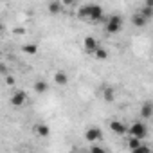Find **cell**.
I'll use <instances>...</instances> for the list:
<instances>
[{
	"label": "cell",
	"instance_id": "cell-7",
	"mask_svg": "<svg viewBox=\"0 0 153 153\" xmlns=\"http://www.w3.org/2000/svg\"><path fill=\"white\" fill-rule=\"evenodd\" d=\"M110 130L115 133V135H126L128 133V126L121 121H112L110 123Z\"/></svg>",
	"mask_w": 153,
	"mask_h": 153
},
{
	"label": "cell",
	"instance_id": "cell-4",
	"mask_svg": "<svg viewBox=\"0 0 153 153\" xmlns=\"http://www.w3.org/2000/svg\"><path fill=\"white\" fill-rule=\"evenodd\" d=\"M85 139H87L88 142H97V140H101V139H103V131H101V128H97V126L88 128V130L85 131Z\"/></svg>",
	"mask_w": 153,
	"mask_h": 153
},
{
	"label": "cell",
	"instance_id": "cell-6",
	"mask_svg": "<svg viewBox=\"0 0 153 153\" xmlns=\"http://www.w3.org/2000/svg\"><path fill=\"white\" fill-rule=\"evenodd\" d=\"M97 47H99V43H97V40H96L94 36H87V38L83 40V49H85L88 54H94Z\"/></svg>",
	"mask_w": 153,
	"mask_h": 153
},
{
	"label": "cell",
	"instance_id": "cell-5",
	"mask_svg": "<svg viewBox=\"0 0 153 153\" xmlns=\"http://www.w3.org/2000/svg\"><path fill=\"white\" fill-rule=\"evenodd\" d=\"M90 22H103V7L97 4H90Z\"/></svg>",
	"mask_w": 153,
	"mask_h": 153
},
{
	"label": "cell",
	"instance_id": "cell-23",
	"mask_svg": "<svg viewBox=\"0 0 153 153\" xmlns=\"http://www.w3.org/2000/svg\"><path fill=\"white\" fill-rule=\"evenodd\" d=\"M90 149H92V151H99V153H103V151H105V148H101V146H92Z\"/></svg>",
	"mask_w": 153,
	"mask_h": 153
},
{
	"label": "cell",
	"instance_id": "cell-10",
	"mask_svg": "<svg viewBox=\"0 0 153 153\" xmlns=\"http://www.w3.org/2000/svg\"><path fill=\"white\" fill-rule=\"evenodd\" d=\"M54 83H56V85H59V87H65V85L68 83V76H67L65 72L58 70V72L54 74Z\"/></svg>",
	"mask_w": 153,
	"mask_h": 153
},
{
	"label": "cell",
	"instance_id": "cell-8",
	"mask_svg": "<svg viewBox=\"0 0 153 153\" xmlns=\"http://www.w3.org/2000/svg\"><path fill=\"white\" fill-rule=\"evenodd\" d=\"M34 133H36L38 137L45 139V137H49V133H51V128H49L47 124H43V123H38V124H34Z\"/></svg>",
	"mask_w": 153,
	"mask_h": 153
},
{
	"label": "cell",
	"instance_id": "cell-1",
	"mask_svg": "<svg viewBox=\"0 0 153 153\" xmlns=\"http://www.w3.org/2000/svg\"><path fill=\"white\" fill-rule=\"evenodd\" d=\"M123 16H119V15H110L106 20H105V29H106V33L108 34H117L121 29H123Z\"/></svg>",
	"mask_w": 153,
	"mask_h": 153
},
{
	"label": "cell",
	"instance_id": "cell-9",
	"mask_svg": "<svg viewBox=\"0 0 153 153\" xmlns=\"http://www.w3.org/2000/svg\"><path fill=\"white\" fill-rule=\"evenodd\" d=\"M131 24H133L135 27H139V29H140V27H144V25L148 24V18H146V16H144V15L139 11L137 15H133V18H131Z\"/></svg>",
	"mask_w": 153,
	"mask_h": 153
},
{
	"label": "cell",
	"instance_id": "cell-3",
	"mask_svg": "<svg viewBox=\"0 0 153 153\" xmlns=\"http://www.w3.org/2000/svg\"><path fill=\"white\" fill-rule=\"evenodd\" d=\"M27 101V92L25 90H15L11 94V105L13 106H24Z\"/></svg>",
	"mask_w": 153,
	"mask_h": 153
},
{
	"label": "cell",
	"instance_id": "cell-19",
	"mask_svg": "<svg viewBox=\"0 0 153 153\" xmlns=\"http://www.w3.org/2000/svg\"><path fill=\"white\" fill-rule=\"evenodd\" d=\"M140 13L149 20V18H153V7H149V6H142L140 7Z\"/></svg>",
	"mask_w": 153,
	"mask_h": 153
},
{
	"label": "cell",
	"instance_id": "cell-16",
	"mask_svg": "<svg viewBox=\"0 0 153 153\" xmlns=\"http://www.w3.org/2000/svg\"><path fill=\"white\" fill-rule=\"evenodd\" d=\"M94 58H96V59H99V61H103V59H106V58H108V51H106L105 47H101V45H99V47L96 49V52H94Z\"/></svg>",
	"mask_w": 153,
	"mask_h": 153
},
{
	"label": "cell",
	"instance_id": "cell-22",
	"mask_svg": "<svg viewBox=\"0 0 153 153\" xmlns=\"http://www.w3.org/2000/svg\"><path fill=\"white\" fill-rule=\"evenodd\" d=\"M6 83H7L9 87H13V85H15V78H13V76H7V78H6Z\"/></svg>",
	"mask_w": 153,
	"mask_h": 153
},
{
	"label": "cell",
	"instance_id": "cell-18",
	"mask_svg": "<svg viewBox=\"0 0 153 153\" xmlns=\"http://www.w3.org/2000/svg\"><path fill=\"white\" fill-rule=\"evenodd\" d=\"M22 51H24L25 54H31V56H34V54L38 52V45H34V43H25V45L22 47Z\"/></svg>",
	"mask_w": 153,
	"mask_h": 153
},
{
	"label": "cell",
	"instance_id": "cell-12",
	"mask_svg": "<svg viewBox=\"0 0 153 153\" xmlns=\"http://www.w3.org/2000/svg\"><path fill=\"white\" fill-rule=\"evenodd\" d=\"M34 92H36V94H45V92H49V83L43 81V79L34 81Z\"/></svg>",
	"mask_w": 153,
	"mask_h": 153
},
{
	"label": "cell",
	"instance_id": "cell-13",
	"mask_svg": "<svg viewBox=\"0 0 153 153\" xmlns=\"http://www.w3.org/2000/svg\"><path fill=\"white\" fill-rule=\"evenodd\" d=\"M151 115H153V105L151 103H144L140 106V117L142 119H149Z\"/></svg>",
	"mask_w": 153,
	"mask_h": 153
},
{
	"label": "cell",
	"instance_id": "cell-21",
	"mask_svg": "<svg viewBox=\"0 0 153 153\" xmlns=\"http://www.w3.org/2000/svg\"><path fill=\"white\" fill-rule=\"evenodd\" d=\"M61 4H63V6H67V7H70V6H74V4H76V0H61Z\"/></svg>",
	"mask_w": 153,
	"mask_h": 153
},
{
	"label": "cell",
	"instance_id": "cell-14",
	"mask_svg": "<svg viewBox=\"0 0 153 153\" xmlns=\"http://www.w3.org/2000/svg\"><path fill=\"white\" fill-rule=\"evenodd\" d=\"M101 96H103V99H105V101H108V103H110V101H114V99H115V90H114L112 87H105V88H103V92H101Z\"/></svg>",
	"mask_w": 153,
	"mask_h": 153
},
{
	"label": "cell",
	"instance_id": "cell-20",
	"mask_svg": "<svg viewBox=\"0 0 153 153\" xmlns=\"http://www.w3.org/2000/svg\"><path fill=\"white\" fill-rule=\"evenodd\" d=\"M148 151H149V146L140 144V146H139V149H137V151H133V153H148Z\"/></svg>",
	"mask_w": 153,
	"mask_h": 153
},
{
	"label": "cell",
	"instance_id": "cell-2",
	"mask_svg": "<svg viewBox=\"0 0 153 153\" xmlns=\"http://www.w3.org/2000/svg\"><path fill=\"white\" fill-rule=\"evenodd\" d=\"M128 135L130 137H137V139H144L148 135V128L142 121H133L128 128Z\"/></svg>",
	"mask_w": 153,
	"mask_h": 153
},
{
	"label": "cell",
	"instance_id": "cell-11",
	"mask_svg": "<svg viewBox=\"0 0 153 153\" xmlns=\"http://www.w3.org/2000/svg\"><path fill=\"white\" fill-rule=\"evenodd\" d=\"M61 7H63V4L59 0H52V2H49V6H47V11L51 15H58V13H61Z\"/></svg>",
	"mask_w": 153,
	"mask_h": 153
},
{
	"label": "cell",
	"instance_id": "cell-17",
	"mask_svg": "<svg viewBox=\"0 0 153 153\" xmlns=\"http://www.w3.org/2000/svg\"><path fill=\"white\" fill-rule=\"evenodd\" d=\"M140 140H142V139H137V137L128 139V149H130V151H137V149H139V146L142 144Z\"/></svg>",
	"mask_w": 153,
	"mask_h": 153
},
{
	"label": "cell",
	"instance_id": "cell-24",
	"mask_svg": "<svg viewBox=\"0 0 153 153\" xmlns=\"http://www.w3.org/2000/svg\"><path fill=\"white\" fill-rule=\"evenodd\" d=\"M142 6H149V7H153V0H144V4Z\"/></svg>",
	"mask_w": 153,
	"mask_h": 153
},
{
	"label": "cell",
	"instance_id": "cell-15",
	"mask_svg": "<svg viewBox=\"0 0 153 153\" xmlns=\"http://www.w3.org/2000/svg\"><path fill=\"white\" fill-rule=\"evenodd\" d=\"M88 16H90V4L81 6V7L78 9V18H81V20H88Z\"/></svg>",
	"mask_w": 153,
	"mask_h": 153
}]
</instances>
